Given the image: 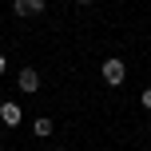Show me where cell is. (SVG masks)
Returning <instances> with one entry per match:
<instances>
[{
    "instance_id": "obj_4",
    "label": "cell",
    "mask_w": 151,
    "mask_h": 151,
    "mask_svg": "<svg viewBox=\"0 0 151 151\" xmlns=\"http://www.w3.org/2000/svg\"><path fill=\"white\" fill-rule=\"evenodd\" d=\"M48 8V0H12V12L16 16H40Z\"/></svg>"
},
{
    "instance_id": "obj_1",
    "label": "cell",
    "mask_w": 151,
    "mask_h": 151,
    "mask_svg": "<svg viewBox=\"0 0 151 151\" xmlns=\"http://www.w3.org/2000/svg\"><path fill=\"white\" fill-rule=\"evenodd\" d=\"M99 76H104V83H107V88H119V83L127 80V64H123L119 56H107V60H104V68H99Z\"/></svg>"
},
{
    "instance_id": "obj_2",
    "label": "cell",
    "mask_w": 151,
    "mask_h": 151,
    "mask_svg": "<svg viewBox=\"0 0 151 151\" xmlns=\"http://www.w3.org/2000/svg\"><path fill=\"white\" fill-rule=\"evenodd\" d=\"M16 88H20L24 96H36V91H40V72H36V68H20V76H16Z\"/></svg>"
},
{
    "instance_id": "obj_8",
    "label": "cell",
    "mask_w": 151,
    "mask_h": 151,
    "mask_svg": "<svg viewBox=\"0 0 151 151\" xmlns=\"http://www.w3.org/2000/svg\"><path fill=\"white\" fill-rule=\"evenodd\" d=\"M76 4H91V0H76Z\"/></svg>"
},
{
    "instance_id": "obj_5",
    "label": "cell",
    "mask_w": 151,
    "mask_h": 151,
    "mask_svg": "<svg viewBox=\"0 0 151 151\" xmlns=\"http://www.w3.org/2000/svg\"><path fill=\"white\" fill-rule=\"evenodd\" d=\"M52 127H56L52 119H32V131H36L40 139H48V135H52Z\"/></svg>"
},
{
    "instance_id": "obj_7",
    "label": "cell",
    "mask_w": 151,
    "mask_h": 151,
    "mask_svg": "<svg viewBox=\"0 0 151 151\" xmlns=\"http://www.w3.org/2000/svg\"><path fill=\"white\" fill-rule=\"evenodd\" d=\"M4 68H8V56H0V76H4Z\"/></svg>"
},
{
    "instance_id": "obj_6",
    "label": "cell",
    "mask_w": 151,
    "mask_h": 151,
    "mask_svg": "<svg viewBox=\"0 0 151 151\" xmlns=\"http://www.w3.org/2000/svg\"><path fill=\"white\" fill-rule=\"evenodd\" d=\"M139 99H143V107H151V88H143V96H139Z\"/></svg>"
},
{
    "instance_id": "obj_3",
    "label": "cell",
    "mask_w": 151,
    "mask_h": 151,
    "mask_svg": "<svg viewBox=\"0 0 151 151\" xmlns=\"http://www.w3.org/2000/svg\"><path fill=\"white\" fill-rule=\"evenodd\" d=\"M0 123H4V127H20V123H24L20 104H12V99H8V104H0Z\"/></svg>"
}]
</instances>
